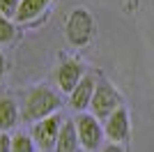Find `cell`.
Masks as SVG:
<instances>
[{
    "label": "cell",
    "instance_id": "cell-12",
    "mask_svg": "<svg viewBox=\"0 0 154 152\" xmlns=\"http://www.w3.org/2000/svg\"><path fill=\"white\" fill-rule=\"evenodd\" d=\"M12 152H35V141H32V136L16 134L12 138Z\"/></svg>",
    "mask_w": 154,
    "mask_h": 152
},
{
    "label": "cell",
    "instance_id": "cell-11",
    "mask_svg": "<svg viewBox=\"0 0 154 152\" xmlns=\"http://www.w3.org/2000/svg\"><path fill=\"white\" fill-rule=\"evenodd\" d=\"M19 120V106L12 97H0V129H12Z\"/></svg>",
    "mask_w": 154,
    "mask_h": 152
},
{
    "label": "cell",
    "instance_id": "cell-17",
    "mask_svg": "<svg viewBox=\"0 0 154 152\" xmlns=\"http://www.w3.org/2000/svg\"><path fill=\"white\" fill-rule=\"evenodd\" d=\"M2 76H5V58L0 53V81H2Z\"/></svg>",
    "mask_w": 154,
    "mask_h": 152
},
{
    "label": "cell",
    "instance_id": "cell-8",
    "mask_svg": "<svg viewBox=\"0 0 154 152\" xmlns=\"http://www.w3.org/2000/svg\"><path fill=\"white\" fill-rule=\"evenodd\" d=\"M94 88H97L94 78H92V76H83V78H81V83H78L76 88H74V92H71V97H69L71 108H76V111H83L88 104H92Z\"/></svg>",
    "mask_w": 154,
    "mask_h": 152
},
{
    "label": "cell",
    "instance_id": "cell-3",
    "mask_svg": "<svg viewBox=\"0 0 154 152\" xmlns=\"http://www.w3.org/2000/svg\"><path fill=\"white\" fill-rule=\"evenodd\" d=\"M92 115L97 120H108L110 113H115L120 108V95L117 90L110 85L108 81H99V85L94 88V95H92Z\"/></svg>",
    "mask_w": 154,
    "mask_h": 152
},
{
    "label": "cell",
    "instance_id": "cell-9",
    "mask_svg": "<svg viewBox=\"0 0 154 152\" xmlns=\"http://www.w3.org/2000/svg\"><path fill=\"white\" fill-rule=\"evenodd\" d=\"M81 141H78V131H76V125L74 120H64L62 122V129H60V136H58V143H55V150L53 152H76Z\"/></svg>",
    "mask_w": 154,
    "mask_h": 152
},
{
    "label": "cell",
    "instance_id": "cell-7",
    "mask_svg": "<svg viewBox=\"0 0 154 152\" xmlns=\"http://www.w3.org/2000/svg\"><path fill=\"white\" fill-rule=\"evenodd\" d=\"M103 131H106V136L113 143H122L129 136V113H127V108L120 106L115 113H110V118L106 120Z\"/></svg>",
    "mask_w": 154,
    "mask_h": 152
},
{
    "label": "cell",
    "instance_id": "cell-6",
    "mask_svg": "<svg viewBox=\"0 0 154 152\" xmlns=\"http://www.w3.org/2000/svg\"><path fill=\"white\" fill-rule=\"evenodd\" d=\"M81 78H83V65L76 62V60H62L60 67L55 69V81H58L62 92L71 95L74 88L81 83Z\"/></svg>",
    "mask_w": 154,
    "mask_h": 152
},
{
    "label": "cell",
    "instance_id": "cell-14",
    "mask_svg": "<svg viewBox=\"0 0 154 152\" xmlns=\"http://www.w3.org/2000/svg\"><path fill=\"white\" fill-rule=\"evenodd\" d=\"M19 5H21V0H0V14L7 16V19H16Z\"/></svg>",
    "mask_w": 154,
    "mask_h": 152
},
{
    "label": "cell",
    "instance_id": "cell-1",
    "mask_svg": "<svg viewBox=\"0 0 154 152\" xmlns=\"http://www.w3.org/2000/svg\"><path fill=\"white\" fill-rule=\"evenodd\" d=\"M55 108H60V97L51 88L37 85V88H32L26 95L21 115L28 122H39V120H44V118H48V115H53Z\"/></svg>",
    "mask_w": 154,
    "mask_h": 152
},
{
    "label": "cell",
    "instance_id": "cell-5",
    "mask_svg": "<svg viewBox=\"0 0 154 152\" xmlns=\"http://www.w3.org/2000/svg\"><path fill=\"white\" fill-rule=\"evenodd\" d=\"M60 129H62V118H60L58 113H53V115H48V118H44V120L35 122V127H32V141L44 152L55 150Z\"/></svg>",
    "mask_w": 154,
    "mask_h": 152
},
{
    "label": "cell",
    "instance_id": "cell-10",
    "mask_svg": "<svg viewBox=\"0 0 154 152\" xmlns=\"http://www.w3.org/2000/svg\"><path fill=\"white\" fill-rule=\"evenodd\" d=\"M48 5H51V0H21L19 12H16V21H21V23L32 21L35 16H39L44 12Z\"/></svg>",
    "mask_w": 154,
    "mask_h": 152
},
{
    "label": "cell",
    "instance_id": "cell-16",
    "mask_svg": "<svg viewBox=\"0 0 154 152\" xmlns=\"http://www.w3.org/2000/svg\"><path fill=\"white\" fill-rule=\"evenodd\" d=\"M101 152H124L122 147L117 145V143H113V145H106V147H101Z\"/></svg>",
    "mask_w": 154,
    "mask_h": 152
},
{
    "label": "cell",
    "instance_id": "cell-15",
    "mask_svg": "<svg viewBox=\"0 0 154 152\" xmlns=\"http://www.w3.org/2000/svg\"><path fill=\"white\" fill-rule=\"evenodd\" d=\"M0 152H12V138L7 134H0Z\"/></svg>",
    "mask_w": 154,
    "mask_h": 152
},
{
    "label": "cell",
    "instance_id": "cell-2",
    "mask_svg": "<svg viewBox=\"0 0 154 152\" xmlns=\"http://www.w3.org/2000/svg\"><path fill=\"white\" fill-rule=\"evenodd\" d=\"M64 32H67L69 44L85 46L92 37V16H90V12L83 9V7H76V9L69 14V19H67Z\"/></svg>",
    "mask_w": 154,
    "mask_h": 152
},
{
    "label": "cell",
    "instance_id": "cell-4",
    "mask_svg": "<svg viewBox=\"0 0 154 152\" xmlns=\"http://www.w3.org/2000/svg\"><path fill=\"white\" fill-rule=\"evenodd\" d=\"M74 125H76L81 145H83L88 152L99 150L101 138H103V129L99 127V120H97L94 115H90V113H78L76 118H74Z\"/></svg>",
    "mask_w": 154,
    "mask_h": 152
},
{
    "label": "cell",
    "instance_id": "cell-13",
    "mask_svg": "<svg viewBox=\"0 0 154 152\" xmlns=\"http://www.w3.org/2000/svg\"><path fill=\"white\" fill-rule=\"evenodd\" d=\"M14 35H16L14 23L7 19V16L0 14V44H9V42H14Z\"/></svg>",
    "mask_w": 154,
    "mask_h": 152
}]
</instances>
